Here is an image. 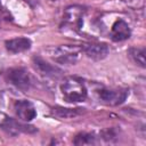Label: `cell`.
Wrapping results in <instances>:
<instances>
[{"instance_id": "cell-12", "label": "cell", "mask_w": 146, "mask_h": 146, "mask_svg": "<svg viewBox=\"0 0 146 146\" xmlns=\"http://www.w3.org/2000/svg\"><path fill=\"white\" fill-rule=\"evenodd\" d=\"M128 55L133 63H136L137 65H139L143 68L145 67L146 62H145V48L144 47H141V48L132 47L128 50Z\"/></svg>"}, {"instance_id": "cell-2", "label": "cell", "mask_w": 146, "mask_h": 146, "mask_svg": "<svg viewBox=\"0 0 146 146\" xmlns=\"http://www.w3.org/2000/svg\"><path fill=\"white\" fill-rule=\"evenodd\" d=\"M81 54H82L81 47L72 46V44H63V46L56 47L52 50L51 57L58 64L73 65L79 60Z\"/></svg>"}, {"instance_id": "cell-1", "label": "cell", "mask_w": 146, "mask_h": 146, "mask_svg": "<svg viewBox=\"0 0 146 146\" xmlns=\"http://www.w3.org/2000/svg\"><path fill=\"white\" fill-rule=\"evenodd\" d=\"M60 91L63 97L68 103L84 102L88 96V91L83 81L75 76H68L64 79L60 84Z\"/></svg>"}, {"instance_id": "cell-5", "label": "cell", "mask_w": 146, "mask_h": 146, "mask_svg": "<svg viewBox=\"0 0 146 146\" xmlns=\"http://www.w3.org/2000/svg\"><path fill=\"white\" fill-rule=\"evenodd\" d=\"M0 128L11 136H16L21 132H35L33 127L23 124L22 122H18L2 113H0Z\"/></svg>"}, {"instance_id": "cell-6", "label": "cell", "mask_w": 146, "mask_h": 146, "mask_svg": "<svg viewBox=\"0 0 146 146\" xmlns=\"http://www.w3.org/2000/svg\"><path fill=\"white\" fill-rule=\"evenodd\" d=\"M8 80L11 84L22 91H27L31 87V76L29 72L23 67L11 68L8 71Z\"/></svg>"}, {"instance_id": "cell-8", "label": "cell", "mask_w": 146, "mask_h": 146, "mask_svg": "<svg viewBox=\"0 0 146 146\" xmlns=\"http://www.w3.org/2000/svg\"><path fill=\"white\" fill-rule=\"evenodd\" d=\"M14 110L17 117L24 122H30L36 116V110L34 105L26 99L16 100L14 104Z\"/></svg>"}, {"instance_id": "cell-7", "label": "cell", "mask_w": 146, "mask_h": 146, "mask_svg": "<svg viewBox=\"0 0 146 146\" xmlns=\"http://www.w3.org/2000/svg\"><path fill=\"white\" fill-rule=\"evenodd\" d=\"M81 49H82V52L87 57L94 60L104 59L110 52L108 46L104 42H88L81 46Z\"/></svg>"}, {"instance_id": "cell-13", "label": "cell", "mask_w": 146, "mask_h": 146, "mask_svg": "<svg viewBox=\"0 0 146 146\" xmlns=\"http://www.w3.org/2000/svg\"><path fill=\"white\" fill-rule=\"evenodd\" d=\"M82 108H60V107H57V108H54V114L58 117H64V119H70V117H74L79 114L82 113L81 111Z\"/></svg>"}, {"instance_id": "cell-4", "label": "cell", "mask_w": 146, "mask_h": 146, "mask_svg": "<svg viewBox=\"0 0 146 146\" xmlns=\"http://www.w3.org/2000/svg\"><path fill=\"white\" fill-rule=\"evenodd\" d=\"M99 100L110 106H117L124 103L127 99L129 91L123 88H115V89H108V88H103L97 91Z\"/></svg>"}, {"instance_id": "cell-15", "label": "cell", "mask_w": 146, "mask_h": 146, "mask_svg": "<svg viewBox=\"0 0 146 146\" xmlns=\"http://www.w3.org/2000/svg\"><path fill=\"white\" fill-rule=\"evenodd\" d=\"M25 3H27L30 7H32V8H35L38 5H39V2H40V0H23Z\"/></svg>"}, {"instance_id": "cell-14", "label": "cell", "mask_w": 146, "mask_h": 146, "mask_svg": "<svg viewBox=\"0 0 146 146\" xmlns=\"http://www.w3.org/2000/svg\"><path fill=\"white\" fill-rule=\"evenodd\" d=\"M96 143V137L88 132H81L78 133L73 140L74 145H91Z\"/></svg>"}, {"instance_id": "cell-11", "label": "cell", "mask_w": 146, "mask_h": 146, "mask_svg": "<svg viewBox=\"0 0 146 146\" xmlns=\"http://www.w3.org/2000/svg\"><path fill=\"white\" fill-rule=\"evenodd\" d=\"M33 64H34V67L35 70L43 76H48V78H54L56 75H59L60 74V71L52 66L51 64L47 63L46 60H43L41 57H34L33 58Z\"/></svg>"}, {"instance_id": "cell-3", "label": "cell", "mask_w": 146, "mask_h": 146, "mask_svg": "<svg viewBox=\"0 0 146 146\" xmlns=\"http://www.w3.org/2000/svg\"><path fill=\"white\" fill-rule=\"evenodd\" d=\"M86 8L79 5H72L65 8L63 14V26L78 31L82 27Z\"/></svg>"}, {"instance_id": "cell-9", "label": "cell", "mask_w": 146, "mask_h": 146, "mask_svg": "<svg viewBox=\"0 0 146 146\" xmlns=\"http://www.w3.org/2000/svg\"><path fill=\"white\" fill-rule=\"evenodd\" d=\"M131 35V30L128 23L123 19H117L113 23L110 36L114 42H121L129 39Z\"/></svg>"}, {"instance_id": "cell-10", "label": "cell", "mask_w": 146, "mask_h": 146, "mask_svg": "<svg viewBox=\"0 0 146 146\" xmlns=\"http://www.w3.org/2000/svg\"><path fill=\"white\" fill-rule=\"evenodd\" d=\"M6 48L9 52L11 54H19L23 51H26L31 48V40L29 38H24V36H19V38H14L10 40L6 41Z\"/></svg>"}]
</instances>
